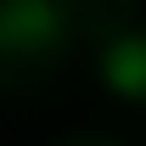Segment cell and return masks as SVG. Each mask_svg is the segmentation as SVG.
<instances>
[{
	"label": "cell",
	"instance_id": "cell-1",
	"mask_svg": "<svg viewBox=\"0 0 146 146\" xmlns=\"http://www.w3.org/2000/svg\"><path fill=\"white\" fill-rule=\"evenodd\" d=\"M107 73H112V84L124 96H146V39H124V45L112 51Z\"/></svg>",
	"mask_w": 146,
	"mask_h": 146
}]
</instances>
